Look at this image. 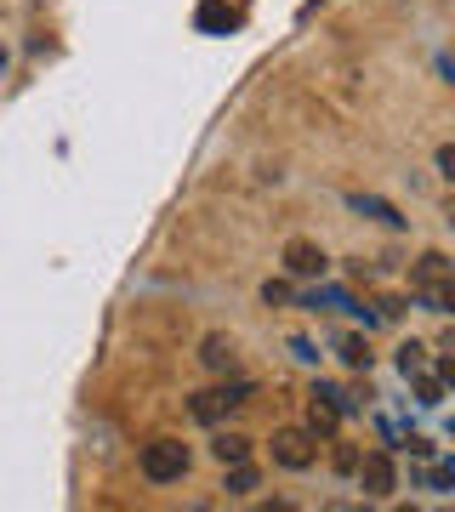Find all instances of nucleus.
I'll return each mask as SVG.
<instances>
[{
    "label": "nucleus",
    "mask_w": 455,
    "mask_h": 512,
    "mask_svg": "<svg viewBox=\"0 0 455 512\" xmlns=\"http://www.w3.org/2000/svg\"><path fill=\"white\" fill-rule=\"evenodd\" d=\"M353 473H359V490L370 495V501H387V495L399 490V473H393V456H387V450H370Z\"/></svg>",
    "instance_id": "nucleus-3"
},
{
    "label": "nucleus",
    "mask_w": 455,
    "mask_h": 512,
    "mask_svg": "<svg viewBox=\"0 0 455 512\" xmlns=\"http://www.w3.org/2000/svg\"><path fill=\"white\" fill-rule=\"evenodd\" d=\"M0 69H6V46H0Z\"/></svg>",
    "instance_id": "nucleus-19"
},
{
    "label": "nucleus",
    "mask_w": 455,
    "mask_h": 512,
    "mask_svg": "<svg viewBox=\"0 0 455 512\" xmlns=\"http://www.w3.org/2000/svg\"><path fill=\"white\" fill-rule=\"evenodd\" d=\"M427 353H433V348H421V342H404V348H399V370H404V382H410V376H427Z\"/></svg>",
    "instance_id": "nucleus-12"
},
{
    "label": "nucleus",
    "mask_w": 455,
    "mask_h": 512,
    "mask_svg": "<svg viewBox=\"0 0 455 512\" xmlns=\"http://www.w3.org/2000/svg\"><path fill=\"white\" fill-rule=\"evenodd\" d=\"M313 456H319L313 433H302V427H279V433H273V461H279V467L302 473V467H313Z\"/></svg>",
    "instance_id": "nucleus-4"
},
{
    "label": "nucleus",
    "mask_w": 455,
    "mask_h": 512,
    "mask_svg": "<svg viewBox=\"0 0 455 512\" xmlns=\"http://www.w3.org/2000/svg\"><path fill=\"white\" fill-rule=\"evenodd\" d=\"M308 308H353V296H347V291H313Z\"/></svg>",
    "instance_id": "nucleus-14"
},
{
    "label": "nucleus",
    "mask_w": 455,
    "mask_h": 512,
    "mask_svg": "<svg viewBox=\"0 0 455 512\" xmlns=\"http://www.w3.org/2000/svg\"><path fill=\"white\" fill-rule=\"evenodd\" d=\"M410 285H455V268H450V256H438V251H427L416 262V268H410Z\"/></svg>",
    "instance_id": "nucleus-7"
},
{
    "label": "nucleus",
    "mask_w": 455,
    "mask_h": 512,
    "mask_svg": "<svg viewBox=\"0 0 455 512\" xmlns=\"http://www.w3.org/2000/svg\"><path fill=\"white\" fill-rule=\"evenodd\" d=\"M262 296H268L273 308H279V302H291V285H279V279H268V285H262Z\"/></svg>",
    "instance_id": "nucleus-17"
},
{
    "label": "nucleus",
    "mask_w": 455,
    "mask_h": 512,
    "mask_svg": "<svg viewBox=\"0 0 455 512\" xmlns=\"http://www.w3.org/2000/svg\"><path fill=\"white\" fill-rule=\"evenodd\" d=\"M211 456H217L222 467H234V461L251 456V439H239V433H217V439H211Z\"/></svg>",
    "instance_id": "nucleus-10"
},
{
    "label": "nucleus",
    "mask_w": 455,
    "mask_h": 512,
    "mask_svg": "<svg viewBox=\"0 0 455 512\" xmlns=\"http://www.w3.org/2000/svg\"><path fill=\"white\" fill-rule=\"evenodd\" d=\"M416 393H421V404H438V399H444V387H438L433 376H416Z\"/></svg>",
    "instance_id": "nucleus-16"
},
{
    "label": "nucleus",
    "mask_w": 455,
    "mask_h": 512,
    "mask_svg": "<svg viewBox=\"0 0 455 512\" xmlns=\"http://www.w3.org/2000/svg\"><path fill=\"white\" fill-rule=\"evenodd\" d=\"M251 399H256V387H251V382H222V387H205V393H194V399H188V416L205 421V427H217L222 416L245 410Z\"/></svg>",
    "instance_id": "nucleus-1"
},
{
    "label": "nucleus",
    "mask_w": 455,
    "mask_h": 512,
    "mask_svg": "<svg viewBox=\"0 0 455 512\" xmlns=\"http://www.w3.org/2000/svg\"><path fill=\"white\" fill-rule=\"evenodd\" d=\"M416 302H421L427 313H450V308H455V285H421Z\"/></svg>",
    "instance_id": "nucleus-11"
},
{
    "label": "nucleus",
    "mask_w": 455,
    "mask_h": 512,
    "mask_svg": "<svg viewBox=\"0 0 455 512\" xmlns=\"http://www.w3.org/2000/svg\"><path fill=\"white\" fill-rule=\"evenodd\" d=\"M200 365L211 370V376H234V370H239V348L228 342V336H205V342H200Z\"/></svg>",
    "instance_id": "nucleus-6"
},
{
    "label": "nucleus",
    "mask_w": 455,
    "mask_h": 512,
    "mask_svg": "<svg viewBox=\"0 0 455 512\" xmlns=\"http://www.w3.org/2000/svg\"><path fill=\"white\" fill-rule=\"evenodd\" d=\"M342 359H347L353 370H359V365H370V353H364V342H359V336H342Z\"/></svg>",
    "instance_id": "nucleus-15"
},
{
    "label": "nucleus",
    "mask_w": 455,
    "mask_h": 512,
    "mask_svg": "<svg viewBox=\"0 0 455 512\" xmlns=\"http://www.w3.org/2000/svg\"><path fill=\"white\" fill-rule=\"evenodd\" d=\"M143 478H154V484H177V478H188V444L182 439L143 444Z\"/></svg>",
    "instance_id": "nucleus-2"
},
{
    "label": "nucleus",
    "mask_w": 455,
    "mask_h": 512,
    "mask_svg": "<svg viewBox=\"0 0 455 512\" xmlns=\"http://www.w3.org/2000/svg\"><path fill=\"white\" fill-rule=\"evenodd\" d=\"M222 490H228V495H251V490H256V467L234 461V467H228V484H222Z\"/></svg>",
    "instance_id": "nucleus-13"
},
{
    "label": "nucleus",
    "mask_w": 455,
    "mask_h": 512,
    "mask_svg": "<svg viewBox=\"0 0 455 512\" xmlns=\"http://www.w3.org/2000/svg\"><path fill=\"white\" fill-rule=\"evenodd\" d=\"M336 421H342V416H336V404L313 393V399H308V433H313V439H319V433H336Z\"/></svg>",
    "instance_id": "nucleus-9"
},
{
    "label": "nucleus",
    "mask_w": 455,
    "mask_h": 512,
    "mask_svg": "<svg viewBox=\"0 0 455 512\" xmlns=\"http://www.w3.org/2000/svg\"><path fill=\"white\" fill-rule=\"evenodd\" d=\"M285 268H291L296 279H319L330 262H325V251H319V245H308V239H291V245H285Z\"/></svg>",
    "instance_id": "nucleus-5"
},
{
    "label": "nucleus",
    "mask_w": 455,
    "mask_h": 512,
    "mask_svg": "<svg viewBox=\"0 0 455 512\" xmlns=\"http://www.w3.org/2000/svg\"><path fill=\"white\" fill-rule=\"evenodd\" d=\"M291 353H296V359H302V365H313V359H319V353H313V342H302V336H296V342H291Z\"/></svg>",
    "instance_id": "nucleus-18"
},
{
    "label": "nucleus",
    "mask_w": 455,
    "mask_h": 512,
    "mask_svg": "<svg viewBox=\"0 0 455 512\" xmlns=\"http://www.w3.org/2000/svg\"><path fill=\"white\" fill-rule=\"evenodd\" d=\"M347 205H353L359 217L382 222V228H404V217H399V211H393V205L382 200V194H347Z\"/></svg>",
    "instance_id": "nucleus-8"
}]
</instances>
